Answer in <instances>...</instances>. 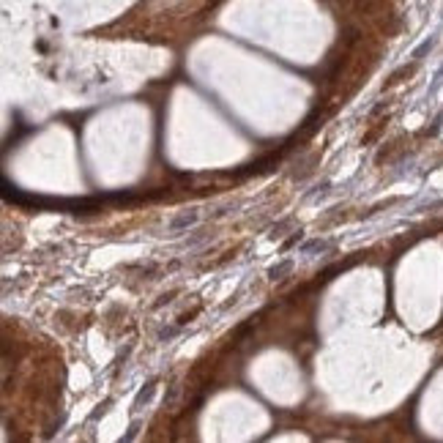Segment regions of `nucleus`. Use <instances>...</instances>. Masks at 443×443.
Returning <instances> with one entry per match:
<instances>
[{"mask_svg":"<svg viewBox=\"0 0 443 443\" xmlns=\"http://www.w3.org/2000/svg\"><path fill=\"white\" fill-rule=\"evenodd\" d=\"M197 222V213H192V216H181L172 222V230H178V227H186V225H195Z\"/></svg>","mask_w":443,"mask_h":443,"instance_id":"nucleus-1","label":"nucleus"},{"mask_svg":"<svg viewBox=\"0 0 443 443\" xmlns=\"http://www.w3.org/2000/svg\"><path fill=\"white\" fill-rule=\"evenodd\" d=\"M290 268V263H282V266H277V268H271V279H279V274H284Z\"/></svg>","mask_w":443,"mask_h":443,"instance_id":"nucleus-2","label":"nucleus"}]
</instances>
